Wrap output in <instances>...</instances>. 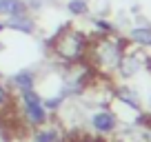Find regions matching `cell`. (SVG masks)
I'll list each match as a JSON object with an SVG mask.
<instances>
[{
  "mask_svg": "<svg viewBox=\"0 0 151 142\" xmlns=\"http://www.w3.org/2000/svg\"><path fill=\"white\" fill-rule=\"evenodd\" d=\"M89 44H91L89 31L67 22L49 38V58L60 67L76 65V62L87 60Z\"/></svg>",
  "mask_w": 151,
  "mask_h": 142,
  "instance_id": "6da1fadb",
  "label": "cell"
},
{
  "mask_svg": "<svg viewBox=\"0 0 151 142\" xmlns=\"http://www.w3.org/2000/svg\"><path fill=\"white\" fill-rule=\"evenodd\" d=\"M129 40L118 31L109 36H91V44L87 51V62L100 78H113L118 71L120 58L127 49Z\"/></svg>",
  "mask_w": 151,
  "mask_h": 142,
  "instance_id": "7a4b0ae2",
  "label": "cell"
},
{
  "mask_svg": "<svg viewBox=\"0 0 151 142\" xmlns=\"http://www.w3.org/2000/svg\"><path fill=\"white\" fill-rule=\"evenodd\" d=\"M14 113L22 122V127L29 129V131L40 129L53 120V115L45 109L42 93L38 89H27V91H18L16 93V111Z\"/></svg>",
  "mask_w": 151,
  "mask_h": 142,
  "instance_id": "3957f363",
  "label": "cell"
},
{
  "mask_svg": "<svg viewBox=\"0 0 151 142\" xmlns=\"http://www.w3.org/2000/svg\"><path fill=\"white\" fill-rule=\"evenodd\" d=\"M142 71H151V56L147 53V49L136 47V44H127L116 76L120 80H131V78L140 76Z\"/></svg>",
  "mask_w": 151,
  "mask_h": 142,
  "instance_id": "277c9868",
  "label": "cell"
},
{
  "mask_svg": "<svg viewBox=\"0 0 151 142\" xmlns=\"http://www.w3.org/2000/svg\"><path fill=\"white\" fill-rule=\"evenodd\" d=\"M118 127H120V118L118 113L111 109V104L107 107H96L93 111L89 113V129L96 138H111L118 133Z\"/></svg>",
  "mask_w": 151,
  "mask_h": 142,
  "instance_id": "5b68a950",
  "label": "cell"
},
{
  "mask_svg": "<svg viewBox=\"0 0 151 142\" xmlns=\"http://www.w3.org/2000/svg\"><path fill=\"white\" fill-rule=\"evenodd\" d=\"M38 80H40V76H38L36 69H18L14 71L11 76H7V85L11 87V91H27V89H38Z\"/></svg>",
  "mask_w": 151,
  "mask_h": 142,
  "instance_id": "8992f818",
  "label": "cell"
},
{
  "mask_svg": "<svg viewBox=\"0 0 151 142\" xmlns=\"http://www.w3.org/2000/svg\"><path fill=\"white\" fill-rule=\"evenodd\" d=\"M5 29L7 31H14V33H20V36H36L38 22L27 11V14H20V16H14V18L5 20Z\"/></svg>",
  "mask_w": 151,
  "mask_h": 142,
  "instance_id": "52a82bcc",
  "label": "cell"
},
{
  "mask_svg": "<svg viewBox=\"0 0 151 142\" xmlns=\"http://www.w3.org/2000/svg\"><path fill=\"white\" fill-rule=\"evenodd\" d=\"M27 142H65V131H62L60 124H56L51 120V122H47L45 127L33 129Z\"/></svg>",
  "mask_w": 151,
  "mask_h": 142,
  "instance_id": "ba28073f",
  "label": "cell"
},
{
  "mask_svg": "<svg viewBox=\"0 0 151 142\" xmlns=\"http://www.w3.org/2000/svg\"><path fill=\"white\" fill-rule=\"evenodd\" d=\"M11 111H16V95L7 80H0V118L9 115Z\"/></svg>",
  "mask_w": 151,
  "mask_h": 142,
  "instance_id": "9c48e42d",
  "label": "cell"
},
{
  "mask_svg": "<svg viewBox=\"0 0 151 142\" xmlns=\"http://www.w3.org/2000/svg\"><path fill=\"white\" fill-rule=\"evenodd\" d=\"M20 14H27V0H0V18L2 20H9Z\"/></svg>",
  "mask_w": 151,
  "mask_h": 142,
  "instance_id": "30bf717a",
  "label": "cell"
},
{
  "mask_svg": "<svg viewBox=\"0 0 151 142\" xmlns=\"http://www.w3.org/2000/svg\"><path fill=\"white\" fill-rule=\"evenodd\" d=\"M129 44H136L142 49H151V27H133L127 36Z\"/></svg>",
  "mask_w": 151,
  "mask_h": 142,
  "instance_id": "8fae6325",
  "label": "cell"
},
{
  "mask_svg": "<svg viewBox=\"0 0 151 142\" xmlns=\"http://www.w3.org/2000/svg\"><path fill=\"white\" fill-rule=\"evenodd\" d=\"M89 29H91L89 36H109V33H116V24H113L109 18H100V16L91 18Z\"/></svg>",
  "mask_w": 151,
  "mask_h": 142,
  "instance_id": "7c38bea8",
  "label": "cell"
},
{
  "mask_svg": "<svg viewBox=\"0 0 151 142\" xmlns=\"http://www.w3.org/2000/svg\"><path fill=\"white\" fill-rule=\"evenodd\" d=\"M65 9L71 18H87L91 14V7H89V0H67L65 2Z\"/></svg>",
  "mask_w": 151,
  "mask_h": 142,
  "instance_id": "4fadbf2b",
  "label": "cell"
},
{
  "mask_svg": "<svg viewBox=\"0 0 151 142\" xmlns=\"http://www.w3.org/2000/svg\"><path fill=\"white\" fill-rule=\"evenodd\" d=\"M42 104H45V109L49 111L51 115L60 113L62 109H65V104H67V98L60 93V91H56V93H49V95H42Z\"/></svg>",
  "mask_w": 151,
  "mask_h": 142,
  "instance_id": "5bb4252c",
  "label": "cell"
},
{
  "mask_svg": "<svg viewBox=\"0 0 151 142\" xmlns=\"http://www.w3.org/2000/svg\"><path fill=\"white\" fill-rule=\"evenodd\" d=\"M42 7V0H27V11L31 14V11H38Z\"/></svg>",
  "mask_w": 151,
  "mask_h": 142,
  "instance_id": "9a60e30c",
  "label": "cell"
},
{
  "mask_svg": "<svg viewBox=\"0 0 151 142\" xmlns=\"http://www.w3.org/2000/svg\"><path fill=\"white\" fill-rule=\"evenodd\" d=\"M147 109H149V113H151V91H149V95H147Z\"/></svg>",
  "mask_w": 151,
  "mask_h": 142,
  "instance_id": "2e32d148",
  "label": "cell"
},
{
  "mask_svg": "<svg viewBox=\"0 0 151 142\" xmlns=\"http://www.w3.org/2000/svg\"><path fill=\"white\" fill-rule=\"evenodd\" d=\"M5 31H7V29H5V20L0 18V33H5Z\"/></svg>",
  "mask_w": 151,
  "mask_h": 142,
  "instance_id": "e0dca14e",
  "label": "cell"
},
{
  "mask_svg": "<svg viewBox=\"0 0 151 142\" xmlns=\"http://www.w3.org/2000/svg\"><path fill=\"white\" fill-rule=\"evenodd\" d=\"M0 80H7V76H5V71L0 69Z\"/></svg>",
  "mask_w": 151,
  "mask_h": 142,
  "instance_id": "ac0fdd59",
  "label": "cell"
}]
</instances>
